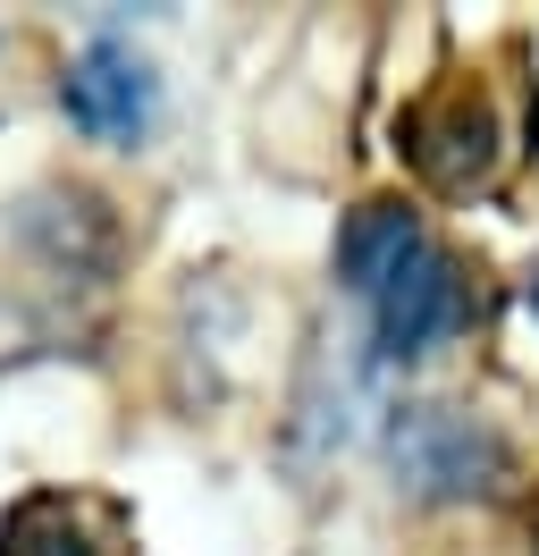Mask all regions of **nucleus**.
<instances>
[{
    "instance_id": "4",
    "label": "nucleus",
    "mask_w": 539,
    "mask_h": 556,
    "mask_svg": "<svg viewBox=\"0 0 539 556\" xmlns=\"http://www.w3.org/2000/svg\"><path fill=\"white\" fill-rule=\"evenodd\" d=\"M371 304H379V346L388 354H430L438 338L464 320V278H455V262H447L438 244H422Z\"/></svg>"
},
{
    "instance_id": "1",
    "label": "nucleus",
    "mask_w": 539,
    "mask_h": 556,
    "mask_svg": "<svg viewBox=\"0 0 539 556\" xmlns=\"http://www.w3.org/2000/svg\"><path fill=\"white\" fill-rule=\"evenodd\" d=\"M397 143H404V161L430 177L438 194H472V186L498 177L505 127H498V110H489V93H480L472 76H438L422 102H404Z\"/></svg>"
},
{
    "instance_id": "5",
    "label": "nucleus",
    "mask_w": 539,
    "mask_h": 556,
    "mask_svg": "<svg viewBox=\"0 0 539 556\" xmlns=\"http://www.w3.org/2000/svg\"><path fill=\"white\" fill-rule=\"evenodd\" d=\"M422 253V211L397 203V194H379V203H354L346 211V237H337V278L354 287V295H379L388 278L404 270Z\"/></svg>"
},
{
    "instance_id": "7",
    "label": "nucleus",
    "mask_w": 539,
    "mask_h": 556,
    "mask_svg": "<svg viewBox=\"0 0 539 556\" xmlns=\"http://www.w3.org/2000/svg\"><path fill=\"white\" fill-rule=\"evenodd\" d=\"M531 304H539V287H531Z\"/></svg>"
},
{
    "instance_id": "3",
    "label": "nucleus",
    "mask_w": 539,
    "mask_h": 556,
    "mask_svg": "<svg viewBox=\"0 0 539 556\" xmlns=\"http://www.w3.org/2000/svg\"><path fill=\"white\" fill-rule=\"evenodd\" d=\"M60 102L93 143H143V127L161 118V76H152V60H143L135 42L93 35L76 51V68H67Z\"/></svg>"
},
{
    "instance_id": "6",
    "label": "nucleus",
    "mask_w": 539,
    "mask_h": 556,
    "mask_svg": "<svg viewBox=\"0 0 539 556\" xmlns=\"http://www.w3.org/2000/svg\"><path fill=\"white\" fill-rule=\"evenodd\" d=\"M0 556H101L93 531H85V506L60 497V489H34L0 515Z\"/></svg>"
},
{
    "instance_id": "2",
    "label": "nucleus",
    "mask_w": 539,
    "mask_h": 556,
    "mask_svg": "<svg viewBox=\"0 0 539 556\" xmlns=\"http://www.w3.org/2000/svg\"><path fill=\"white\" fill-rule=\"evenodd\" d=\"M388 464L413 497H472L505 472V447L489 421H472L464 405H397L388 421Z\"/></svg>"
}]
</instances>
